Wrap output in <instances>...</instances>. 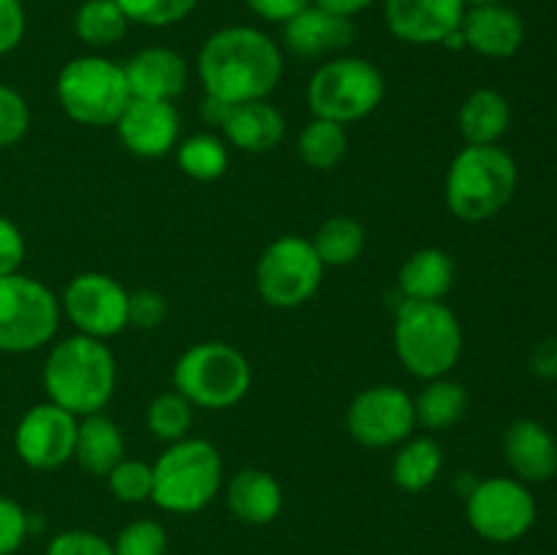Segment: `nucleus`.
<instances>
[{
    "label": "nucleus",
    "mask_w": 557,
    "mask_h": 555,
    "mask_svg": "<svg viewBox=\"0 0 557 555\" xmlns=\"http://www.w3.org/2000/svg\"><path fill=\"white\" fill-rule=\"evenodd\" d=\"M196 71L207 96L226 103L267 101L283 79V54L267 33L234 25L207 38Z\"/></svg>",
    "instance_id": "nucleus-1"
},
{
    "label": "nucleus",
    "mask_w": 557,
    "mask_h": 555,
    "mask_svg": "<svg viewBox=\"0 0 557 555\" xmlns=\"http://www.w3.org/2000/svg\"><path fill=\"white\" fill-rule=\"evenodd\" d=\"M41 379L49 403L82 419L103 411L112 400L117 362L107 341L76 332L49 351Z\"/></svg>",
    "instance_id": "nucleus-2"
},
{
    "label": "nucleus",
    "mask_w": 557,
    "mask_h": 555,
    "mask_svg": "<svg viewBox=\"0 0 557 555\" xmlns=\"http://www.w3.org/2000/svg\"><path fill=\"white\" fill-rule=\"evenodd\" d=\"M515 158L498 145H466L446 172V207L466 223L498 215L517 190Z\"/></svg>",
    "instance_id": "nucleus-3"
},
{
    "label": "nucleus",
    "mask_w": 557,
    "mask_h": 555,
    "mask_svg": "<svg viewBox=\"0 0 557 555\" xmlns=\"http://www.w3.org/2000/svg\"><path fill=\"white\" fill-rule=\"evenodd\" d=\"M395 351L403 368L422 381L441 379L462 354V326L449 305L403 299L395 316Z\"/></svg>",
    "instance_id": "nucleus-4"
},
{
    "label": "nucleus",
    "mask_w": 557,
    "mask_h": 555,
    "mask_svg": "<svg viewBox=\"0 0 557 555\" xmlns=\"http://www.w3.org/2000/svg\"><path fill=\"white\" fill-rule=\"evenodd\" d=\"M221 484V452L205 439H183L152 462L150 501L172 515H194L215 498Z\"/></svg>",
    "instance_id": "nucleus-5"
},
{
    "label": "nucleus",
    "mask_w": 557,
    "mask_h": 555,
    "mask_svg": "<svg viewBox=\"0 0 557 555\" xmlns=\"http://www.w3.org/2000/svg\"><path fill=\"white\" fill-rule=\"evenodd\" d=\"M172 381L174 390L188 397L194 408L223 411L248 395L253 370L239 348L223 341H201L180 354Z\"/></svg>",
    "instance_id": "nucleus-6"
},
{
    "label": "nucleus",
    "mask_w": 557,
    "mask_h": 555,
    "mask_svg": "<svg viewBox=\"0 0 557 555\" xmlns=\"http://www.w3.org/2000/svg\"><path fill=\"white\" fill-rule=\"evenodd\" d=\"M58 101L74 123L107 128L120 120L131 103L125 69L101 54H82L69 60L58 74Z\"/></svg>",
    "instance_id": "nucleus-7"
},
{
    "label": "nucleus",
    "mask_w": 557,
    "mask_h": 555,
    "mask_svg": "<svg viewBox=\"0 0 557 555\" xmlns=\"http://www.w3.org/2000/svg\"><path fill=\"white\" fill-rule=\"evenodd\" d=\"M384 74L370 60L337 54L321 63L308 82V103L313 118L332 123H357L384 101Z\"/></svg>",
    "instance_id": "nucleus-8"
},
{
    "label": "nucleus",
    "mask_w": 557,
    "mask_h": 555,
    "mask_svg": "<svg viewBox=\"0 0 557 555\" xmlns=\"http://www.w3.org/2000/svg\"><path fill=\"white\" fill-rule=\"evenodd\" d=\"M60 324L52 288L22 272L0 278V351L27 354L47 346Z\"/></svg>",
    "instance_id": "nucleus-9"
},
{
    "label": "nucleus",
    "mask_w": 557,
    "mask_h": 555,
    "mask_svg": "<svg viewBox=\"0 0 557 555\" xmlns=\"http://www.w3.org/2000/svg\"><path fill=\"white\" fill-rule=\"evenodd\" d=\"M324 264L310 239L286 234L267 245L256 264V288L272 308H299L321 288Z\"/></svg>",
    "instance_id": "nucleus-10"
},
{
    "label": "nucleus",
    "mask_w": 557,
    "mask_h": 555,
    "mask_svg": "<svg viewBox=\"0 0 557 555\" xmlns=\"http://www.w3.org/2000/svg\"><path fill=\"white\" fill-rule=\"evenodd\" d=\"M536 498L520 479H482L466 495L468 526L495 544H509L525 536L536 522Z\"/></svg>",
    "instance_id": "nucleus-11"
},
{
    "label": "nucleus",
    "mask_w": 557,
    "mask_h": 555,
    "mask_svg": "<svg viewBox=\"0 0 557 555\" xmlns=\"http://www.w3.org/2000/svg\"><path fill=\"white\" fill-rule=\"evenodd\" d=\"M60 305L79 335L109 341L128 326V292L107 272H79L71 278Z\"/></svg>",
    "instance_id": "nucleus-12"
},
{
    "label": "nucleus",
    "mask_w": 557,
    "mask_h": 555,
    "mask_svg": "<svg viewBox=\"0 0 557 555\" xmlns=\"http://www.w3.org/2000/svg\"><path fill=\"white\" fill-rule=\"evenodd\" d=\"M346 428L357 444L370 449L403 444L417 428L413 397L395 384L370 386L348 406Z\"/></svg>",
    "instance_id": "nucleus-13"
},
{
    "label": "nucleus",
    "mask_w": 557,
    "mask_h": 555,
    "mask_svg": "<svg viewBox=\"0 0 557 555\" xmlns=\"http://www.w3.org/2000/svg\"><path fill=\"white\" fill-rule=\"evenodd\" d=\"M79 419L54 403H38L14 430V449L27 468L52 471L74 457Z\"/></svg>",
    "instance_id": "nucleus-14"
},
{
    "label": "nucleus",
    "mask_w": 557,
    "mask_h": 555,
    "mask_svg": "<svg viewBox=\"0 0 557 555\" xmlns=\"http://www.w3.org/2000/svg\"><path fill=\"white\" fill-rule=\"evenodd\" d=\"M466 9L462 0H386L384 20L395 38L428 47L449 41L460 30Z\"/></svg>",
    "instance_id": "nucleus-15"
},
{
    "label": "nucleus",
    "mask_w": 557,
    "mask_h": 555,
    "mask_svg": "<svg viewBox=\"0 0 557 555\" xmlns=\"http://www.w3.org/2000/svg\"><path fill=\"white\" fill-rule=\"evenodd\" d=\"M120 141L139 158H163L180 139V114L169 101L131 98L125 112L114 123Z\"/></svg>",
    "instance_id": "nucleus-16"
},
{
    "label": "nucleus",
    "mask_w": 557,
    "mask_h": 555,
    "mask_svg": "<svg viewBox=\"0 0 557 555\" xmlns=\"http://www.w3.org/2000/svg\"><path fill=\"white\" fill-rule=\"evenodd\" d=\"M357 27L348 16L310 3L283 25V44L299 58H337L354 44Z\"/></svg>",
    "instance_id": "nucleus-17"
},
{
    "label": "nucleus",
    "mask_w": 557,
    "mask_h": 555,
    "mask_svg": "<svg viewBox=\"0 0 557 555\" xmlns=\"http://www.w3.org/2000/svg\"><path fill=\"white\" fill-rule=\"evenodd\" d=\"M462 41L482 58L506 60L525 41V25L515 9L504 3L471 5L462 16Z\"/></svg>",
    "instance_id": "nucleus-18"
},
{
    "label": "nucleus",
    "mask_w": 557,
    "mask_h": 555,
    "mask_svg": "<svg viewBox=\"0 0 557 555\" xmlns=\"http://www.w3.org/2000/svg\"><path fill=\"white\" fill-rule=\"evenodd\" d=\"M125 69L131 96L145 101H169L183 96L188 85V63L180 52L169 47L139 49Z\"/></svg>",
    "instance_id": "nucleus-19"
},
{
    "label": "nucleus",
    "mask_w": 557,
    "mask_h": 555,
    "mask_svg": "<svg viewBox=\"0 0 557 555\" xmlns=\"http://www.w3.org/2000/svg\"><path fill=\"white\" fill-rule=\"evenodd\" d=\"M504 455L520 482H549L557 473V441L536 419H517L506 430Z\"/></svg>",
    "instance_id": "nucleus-20"
},
{
    "label": "nucleus",
    "mask_w": 557,
    "mask_h": 555,
    "mask_svg": "<svg viewBox=\"0 0 557 555\" xmlns=\"http://www.w3.org/2000/svg\"><path fill=\"white\" fill-rule=\"evenodd\" d=\"M223 136L232 147L243 152H270L286 136V120L267 101L232 103L226 120L221 125Z\"/></svg>",
    "instance_id": "nucleus-21"
},
{
    "label": "nucleus",
    "mask_w": 557,
    "mask_h": 555,
    "mask_svg": "<svg viewBox=\"0 0 557 555\" xmlns=\"http://www.w3.org/2000/svg\"><path fill=\"white\" fill-rule=\"evenodd\" d=\"M226 504L248 526H267L283 509V490L264 468H243L226 488Z\"/></svg>",
    "instance_id": "nucleus-22"
},
{
    "label": "nucleus",
    "mask_w": 557,
    "mask_h": 555,
    "mask_svg": "<svg viewBox=\"0 0 557 555\" xmlns=\"http://www.w3.org/2000/svg\"><path fill=\"white\" fill-rule=\"evenodd\" d=\"M125 457V435L114 419L98 411L76 422L74 460L92 477H107Z\"/></svg>",
    "instance_id": "nucleus-23"
},
{
    "label": "nucleus",
    "mask_w": 557,
    "mask_h": 555,
    "mask_svg": "<svg viewBox=\"0 0 557 555\" xmlns=\"http://www.w3.org/2000/svg\"><path fill=\"white\" fill-rule=\"evenodd\" d=\"M397 286L403 299L441 303L455 286V261L441 248H419L400 267Z\"/></svg>",
    "instance_id": "nucleus-24"
},
{
    "label": "nucleus",
    "mask_w": 557,
    "mask_h": 555,
    "mask_svg": "<svg viewBox=\"0 0 557 555\" xmlns=\"http://www.w3.org/2000/svg\"><path fill=\"white\" fill-rule=\"evenodd\" d=\"M511 107L504 92L493 87L473 90L460 109V134L466 145H498L509 131Z\"/></svg>",
    "instance_id": "nucleus-25"
},
{
    "label": "nucleus",
    "mask_w": 557,
    "mask_h": 555,
    "mask_svg": "<svg viewBox=\"0 0 557 555\" xmlns=\"http://www.w3.org/2000/svg\"><path fill=\"white\" fill-rule=\"evenodd\" d=\"M444 468V452L441 444L430 435L403 441L392 460V479L403 493H422L438 479Z\"/></svg>",
    "instance_id": "nucleus-26"
},
{
    "label": "nucleus",
    "mask_w": 557,
    "mask_h": 555,
    "mask_svg": "<svg viewBox=\"0 0 557 555\" xmlns=\"http://www.w3.org/2000/svg\"><path fill=\"white\" fill-rule=\"evenodd\" d=\"M417 424L428 430H446L460 422L468 411V392L460 381L446 375L428 381L419 397H413Z\"/></svg>",
    "instance_id": "nucleus-27"
},
{
    "label": "nucleus",
    "mask_w": 557,
    "mask_h": 555,
    "mask_svg": "<svg viewBox=\"0 0 557 555\" xmlns=\"http://www.w3.org/2000/svg\"><path fill=\"white\" fill-rule=\"evenodd\" d=\"M364 243V226L357 218L348 215H335L326 218L319 226V232L313 234L310 245H313L315 256L321 259L324 267H346L362 256Z\"/></svg>",
    "instance_id": "nucleus-28"
},
{
    "label": "nucleus",
    "mask_w": 557,
    "mask_h": 555,
    "mask_svg": "<svg viewBox=\"0 0 557 555\" xmlns=\"http://www.w3.org/2000/svg\"><path fill=\"white\" fill-rule=\"evenodd\" d=\"M128 25L131 22L125 20L114 0H85L74 16V30L79 41L96 49L114 47L117 41H123Z\"/></svg>",
    "instance_id": "nucleus-29"
},
{
    "label": "nucleus",
    "mask_w": 557,
    "mask_h": 555,
    "mask_svg": "<svg viewBox=\"0 0 557 555\" xmlns=\"http://www.w3.org/2000/svg\"><path fill=\"white\" fill-rule=\"evenodd\" d=\"M348 150V134L346 125L332 123V120L313 118L302 128L297 141V152L310 169H319V172H326V169H335L337 163L343 161Z\"/></svg>",
    "instance_id": "nucleus-30"
},
{
    "label": "nucleus",
    "mask_w": 557,
    "mask_h": 555,
    "mask_svg": "<svg viewBox=\"0 0 557 555\" xmlns=\"http://www.w3.org/2000/svg\"><path fill=\"white\" fill-rule=\"evenodd\" d=\"M177 166L199 183H212L228 169V147L215 134H194L177 145Z\"/></svg>",
    "instance_id": "nucleus-31"
},
{
    "label": "nucleus",
    "mask_w": 557,
    "mask_h": 555,
    "mask_svg": "<svg viewBox=\"0 0 557 555\" xmlns=\"http://www.w3.org/2000/svg\"><path fill=\"white\" fill-rule=\"evenodd\" d=\"M190 424H194V406L177 390L161 392L147 408V428L166 444L188 439Z\"/></svg>",
    "instance_id": "nucleus-32"
},
{
    "label": "nucleus",
    "mask_w": 557,
    "mask_h": 555,
    "mask_svg": "<svg viewBox=\"0 0 557 555\" xmlns=\"http://www.w3.org/2000/svg\"><path fill=\"white\" fill-rule=\"evenodd\" d=\"M125 20L147 27H169L183 22L199 0H114Z\"/></svg>",
    "instance_id": "nucleus-33"
},
{
    "label": "nucleus",
    "mask_w": 557,
    "mask_h": 555,
    "mask_svg": "<svg viewBox=\"0 0 557 555\" xmlns=\"http://www.w3.org/2000/svg\"><path fill=\"white\" fill-rule=\"evenodd\" d=\"M107 482L117 501H123V504H141V501H150L152 495V466L123 457L107 473Z\"/></svg>",
    "instance_id": "nucleus-34"
},
{
    "label": "nucleus",
    "mask_w": 557,
    "mask_h": 555,
    "mask_svg": "<svg viewBox=\"0 0 557 555\" xmlns=\"http://www.w3.org/2000/svg\"><path fill=\"white\" fill-rule=\"evenodd\" d=\"M114 555H166V528L156 520H134L112 542Z\"/></svg>",
    "instance_id": "nucleus-35"
},
{
    "label": "nucleus",
    "mask_w": 557,
    "mask_h": 555,
    "mask_svg": "<svg viewBox=\"0 0 557 555\" xmlns=\"http://www.w3.org/2000/svg\"><path fill=\"white\" fill-rule=\"evenodd\" d=\"M30 128V107L9 85H0V147H11L25 139Z\"/></svg>",
    "instance_id": "nucleus-36"
},
{
    "label": "nucleus",
    "mask_w": 557,
    "mask_h": 555,
    "mask_svg": "<svg viewBox=\"0 0 557 555\" xmlns=\"http://www.w3.org/2000/svg\"><path fill=\"white\" fill-rule=\"evenodd\" d=\"M169 313L166 297L156 288H139L128 292V326L136 330H156L163 324Z\"/></svg>",
    "instance_id": "nucleus-37"
},
{
    "label": "nucleus",
    "mask_w": 557,
    "mask_h": 555,
    "mask_svg": "<svg viewBox=\"0 0 557 555\" xmlns=\"http://www.w3.org/2000/svg\"><path fill=\"white\" fill-rule=\"evenodd\" d=\"M30 533V515L16 501L0 495V555H14Z\"/></svg>",
    "instance_id": "nucleus-38"
},
{
    "label": "nucleus",
    "mask_w": 557,
    "mask_h": 555,
    "mask_svg": "<svg viewBox=\"0 0 557 555\" xmlns=\"http://www.w3.org/2000/svg\"><path fill=\"white\" fill-rule=\"evenodd\" d=\"M47 555H114L112 542H107L103 536L92 531H63L49 542Z\"/></svg>",
    "instance_id": "nucleus-39"
},
{
    "label": "nucleus",
    "mask_w": 557,
    "mask_h": 555,
    "mask_svg": "<svg viewBox=\"0 0 557 555\" xmlns=\"http://www.w3.org/2000/svg\"><path fill=\"white\" fill-rule=\"evenodd\" d=\"M25 237L11 218L0 215V278L20 272L25 261Z\"/></svg>",
    "instance_id": "nucleus-40"
},
{
    "label": "nucleus",
    "mask_w": 557,
    "mask_h": 555,
    "mask_svg": "<svg viewBox=\"0 0 557 555\" xmlns=\"http://www.w3.org/2000/svg\"><path fill=\"white\" fill-rule=\"evenodd\" d=\"M25 27L27 20L20 0H0V58L20 47Z\"/></svg>",
    "instance_id": "nucleus-41"
},
{
    "label": "nucleus",
    "mask_w": 557,
    "mask_h": 555,
    "mask_svg": "<svg viewBox=\"0 0 557 555\" xmlns=\"http://www.w3.org/2000/svg\"><path fill=\"white\" fill-rule=\"evenodd\" d=\"M245 3H248V9L253 11L256 16H261V20L286 25L288 20H294V16L299 14V11L308 9L310 0H245Z\"/></svg>",
    "instance_id": "nucleus-42"
},
{
    "label": "nucleus",
    "mask_w": 557,
    "mask_h": 555,
    "mask_svg": "<svg viewBox=\"0 0 557 555\" xmlns=\"http://www.w3.org/2000/svg\"><path fill=\"white\" fill-rule=\"evenodd\" d=\"M531 370L542 379H555L557 375V341L539 343L531 357Z\"/></svg>",
    "instance_id": "nucleus-43"
},
{
    "label": "nucleus",
    "mask_w": 557,
    "mask_h": 555,
    "mask_svg": "<svg viewBox=\"0 0 557 555\" xmlns=\"http://www.w3.org/2000/svg\"><path fill=\"white\" fill-rule=\"evenodd\" d=\"M310 3L319 5V9L324 11H332V14H341L351 20L354 14H359V11H364L368 5H373L375 0H310Z\"/></svg>",
    "instance_id": "nucleus-44"
},
{
    "label": "nucleus",
    "mask_w": 557,
    "mask_h": 555,
    "mask_svg": "<svg viewBox=\"0 0 557 555\" xmlns=\"http://www.w3.org/2000/svg\"><path fill=\"white\" fill-rule=\"evenodd\" d=\"M228 109H232V103L221 101V98H212V96H205V101H201V118H205L207 125H218L221 128L223 120H226Z\"/></svg>",
    "instance_id": "nucleus-45"
},
{
    "label": "nucleus",
    "mask_w": 557,
    "mask_h": 555,
    "mask_svg": "<svg viewBox=\"0 0 557 555\" xmlns=\"http://www.w3.org/2000/svg\"><path fill=\"white\" fill-rule=\"evenodd\" d=\"M466 5H493V3H504V0H462Z\"/></svg>",
    "instance_id": "nucleus-46"
},
{
    "label": "nucleus",
    "mask_w": 557,
    "mask_h": 555,
    "mask_svg": "<svg viewBox=\"0 0 557 555\" xmlns=\"http://www.w3.org/2000/svg\"><path fill=\"white\" fill-rule=\"evenodd\" d=\"M20 3H25V0H20Z\"/></svg>",
    "instance_id": "nucleus-47"
}]
</instances>
